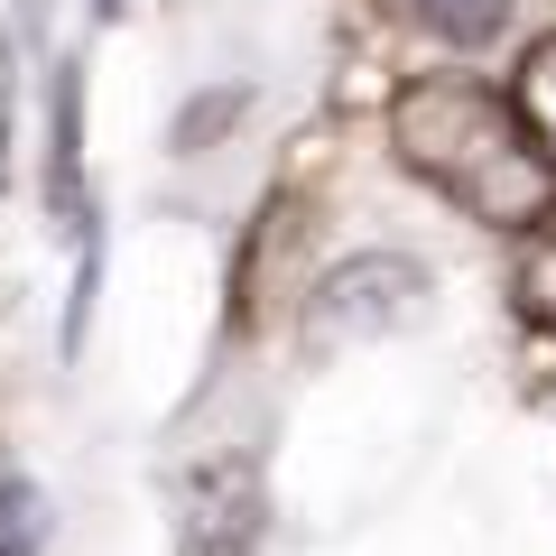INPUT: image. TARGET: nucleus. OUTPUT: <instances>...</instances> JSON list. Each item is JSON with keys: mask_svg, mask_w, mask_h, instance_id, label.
Wrapping results in <instances>:
<instances>
[{"mask_svg": "<svg viewBox=\"0 0 556 556\" xmlns=\"http://www.w3.org/2000/svg\"><path fill=\"white\" fill-rule=\"evenodd\" d=\"M417 316H427V269L399 260V251H362L343 269H325L316 306H306L316 343H371V334H399Z\"/></svg>", "mask_w": 556, "mask_h": 556, "instance_id": "nucleus-2", "label": "nucleus"}, {"mask_svg": "<svg viewBox=\"0 0 556 556\" xmlns=\"http://www.w3.org/2000/svg\"><path fill=\"white\" fill-rule=\"evenodd\" d=\"M38 547H47V501L0 445V556H38Z\"/></svg>", "mask_w": 556, "mask_h": 556, "instance_id": "nucleus-6", "label": "nucleus"}, {"mask_svg": "<svg viewBox=\"0 0 556 556\" xmlns=\"http://www.w3.org/2000/svg\"><path fill=\"white\" fill-rule=\"evenodd\" d=\"M510 298H519V316H529L538 334H556V214L538 223L529 241H519V269H510Z\"/></svg>", "mask_w": 556, "mask_h": 556, "instance_id": "nucleus-5", "label": "nucleus"}, {"mask_svg": "<svg viewBox=\"0 0 556 556\" xmlns=\"http://www.w3.org/2000/svg\"><path fill=\"white\" fill-rule=\"evenodd\" d=\"M390 149L408 177H427L445 204H464L492 232H538L556 214V159L519 121V102L482 93L464 75H417L390 93Z\"/></svg>", "mask_w": 556, "mask_h": 556, "instance_id": "nucleus-1", "label": "nucleus"}, {"mask_svg": "<svg viewBox=\"0 0 556 556\" xmlns=\"http://www.w3.org/2000/svg\"><path fill=\"white\" fill-rule=\"evenodd\" d=\"M510 102H519V121L538 130V149L556 159V38H538L529 56H519V84H510Z\"/></svg>", "mask_w": 556, "mask_h": 556, "instance_id": "nucleus-7", "label": "nucleus"}, {"mask_svg": "<svg viewBox=\"0 0 556 556\" xmlns=\"http://www.w3.org/2000/svg\"><path fill=\"white\" fill-rule=\"evenodd\" d=\"M177 510H186V556H251L260 547V473L241 455L186 473Z\"/></svg>", "mask_w": 556, "mask_h": 556, "instance_id": "nucleus-3", "label": "nucleus"}, {"mask_svg": "<svg viewBox=\"0 0 556 556\" xmlns=\"http://www.w3.org/2000/svg\"><path fill=\"white\" fill-rule=\"evenodd\" d=\"M47 195H56L65 232H84L93 223V204H84V84L56 75V149H47Z\"/></svg>", "mask_w": 556, "mask_h": 556, "instance_id": "nucleus-4", "label": "nucleus"}, {"mask_svg": "<svg viewBox=\"0 0 556 556\" xmlns=\"http://www.w3.org/2000/svg\"><path fill=\"white\" fill-rule=\"evenodd\" d=\"M93 10H102V20H121V10H130V0H93Z\"/></svg>", "mask_w": 556, "mask_h": 556, "instance_id": "nucleus-9", "label": "nucleus"}, {"mask_svg": "<svg viewBox=\"0 0 556 556\" xmlns=\"http://www.w3.org/2000/svg\"><path fill=\"white\" fill-rule=\"evenodd\" d=\"M408 10L437 28V38H455V47L501 38V20H510V0H408Z\"/></svg>", "mask_w": 556, "mask_h": 556, "instance_id": "nucleus-8", "label": "nucleus"}]
</instances>
